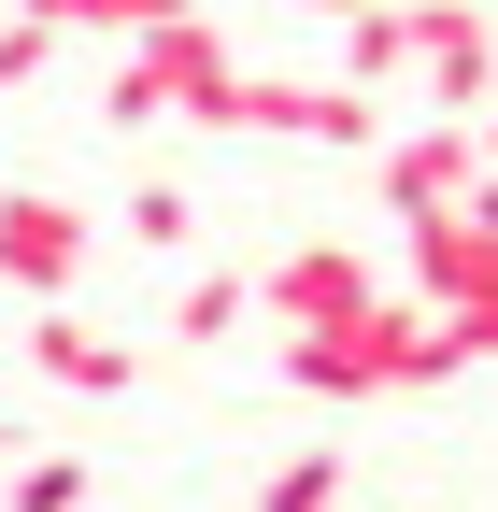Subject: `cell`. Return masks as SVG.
Wrapping results in <instances>:
<instances>
[{
	"label": "cell",
	"mask_w": 498,
	"mask_h": 512,
	"mask_svg": "<svg viewBox=\"0 0 498 512\" xmlns=\"http://www.w3.org/2000/svg\"><path fill=\"white\" fill-rule=\"evenodd\" d=\"M0 512H86V456H29Z\"/></svg>",
	"instance_id": "11"
},
{
	"label": "cell",
	"mask_w": 498,
	"mask_h": 512,
	"mask_svg": "<svg viewBox=\"0 0 498 512\" xmlns=\"http://www.w3.org/2000/svg\"><path fill=\"white\" fill-rule=\"evenodd\" d=\"M484 171H498V114H484Z\"/></svg>",
	"instance_id": "17"
},
{
	"label": "cell",
	"mask_w": 498,
	"mask_h": 512,
	"mask_svg": "<svg viewBox=\"0 0 498 512\" xmlns=\"http://www.w3.org/2000/svg\"><path fill=\"white\" fill-rule=\"evenodd\" d=\"M57 72V29L43 15H0V86H43Z\"/></svg>",
	"instance_id": "12"
},
{
	"label": "cell",
	"mask_w": 498,
	"mask_h": 512,
	"mask_svg": "<svg viewBox=\"0 0 498 512\" xmlns=\"http://www.w3.org/2000/svg\"><path fill=\"white\" fill-rule=\"evenodd\" d=\"M185 15H200V0H100L86 29H129V43H143V29H185Z\"/></svg>",
	"instance_id": "14"
},
{
	"label": "cell",
	"mask_w": 498,
	"mask_h": 512,
	"mask_svg": "<svg viewBox=\"0 0 498 512\" xmlns=\"http://www.w3.org/2000/svg\"><path fill=\"white\" fill-rule=\"evenodd\" d=\"M257 512H356V484H342V456H285L257 484Z\"/></svg>",
	"instance_id": "9"
},
{
	"label": "cell",
	"mask_w": 498,
	"mask_h": 512,
	"mask_svg": "<svg viewBox=\"0 0 498 512\" xmlns=\"http://www.w3.org/2000/svg\"><path fill=\"white\" fill-rule=\"evenodd\" d=\"M399 72H413V0H370V15L342 29V86L370 100V86H399Z\"/></svg>",
	"instance_id": "8"
},
{
	"label": "cell",
	"mask_w": 498,
	"mask_h": 512,
	"mask_svg": "<svg viewBox=\"0 0 498 512\" xmlns=\"http://www.w3.org/2000/svg\"><path fill=\"white\" fill-rule=\"evenodd\" d=\"M370 299H385V285H370V256H356V242H299L285 271H257V313H271L285 342H299V328H356Z\"/></svg>",
	"instance_id": "5"
},
{
	"label": "cell",
	"mask_w": 498,
	"mask_h": 512,
	"mask_svg": "<svg viewBox=\"0 0 498 512\" xmlns=\"http://www.w3.org/2000/svg\"><path fill=\"white\" fill-rule=\"evenodd\" d=\"M356 512H385V498H356Z\"/></svg>",
	"instance_id": "18"
},
{
	"label": "cell",
	"mask_w": 498,
	"mask_h": 512,
	"mask_svg": "<svg viewBox=\"0 0 498 512\" xmlns=\"http://www.w3.org/2000/svg\"><path fill=\"white\" fill-rule=\"evenodd\" d=\"M185 228H200V214H185V185H129V242H157V256H171Z\"/></svg>",
	"instance_id": "13"
},
{
	"label": "cell",
	"mask_w": 498,
	"mask_h": 512,
	"mask_svg": "<svg viewBox=\"0 0 498 512\" xmlns=\"http://www.w3.org/2000/svg\"><path fill=\"white\" fill-rule=\"evenodd\" d=\"M242 299H257L242 271H200V285L171 299V342H228V328H242Z\"/></svg>",
	"instance_id": "10"
},
{
	"label": "cell",
	"mask_w": 498,
	"mask_h": 512,
	"mask_svg": "<svg viewBox=\"0 0 498 512\" xmlns=\"http://www.w3.org/2000/svg\"><path fill=\"white\" fill-rule=\"evenodd\" d=\"M228 86H242L228 29H214V15H185V29H143L129 57H114L100 114H114V128H228Z\"/></svg>",
	"instance_id": "1"
},
{
	"label": "cell",
	"mask_w": 498,
	"mask_h": 512,
	"mask_svg": "<svg viewBox=\"0 0 498 512\" xmlns=\"http://www.w3.org/2000/svg\"><path fill=\"white\" fill-rule=\"evenodd\" d=\"M228 128H285V143H370V100L356 86H285V72H242Z\"/></svg>",
	"instance_id": "6"
},
{
	"label": "cell",
	"mask_w": 498,
	"mask_h": 512,
	"mask_svg": "<svg viewBox=\"0 0 498 512\" xmlns=\"http://www.w3.org/2000/svg\"><path fill=\"white\" fill-rule=\"evenodd\" d=\"M29 370L72 384V399H129V384H143V356L114 342V328H86V313H43V328H29Z\"/></svg>",
	"instance_id": "7"
},
{
	"label": "cell",
	"mask_w": 498,
	"mask_h": 512,
	"mask_svg": "<svg viewBox=\"0 0 498 512\" xmlns=\"http://www.w3.org/2000/svg\"><path fill=\"white\" fill-rule=\"evenodd\" d=\"M15 15H43V29H86V15H100V0H15Z\"/></svg>",
	"instance_id": "15"
},
{
	"label": "cell",
	"mask_w": 498,
	"mask_h": 512,
	"mask_svg": "<svg viewBox=\"0 0 498 512\" xmlns=\"http://www.w3.org/2000/svg\"><path fill=\"white\" fill-rule=\"evenodd\" d=\"M0 285L43 299V313L86 285V214L57 200V185H0Z\"/></svg>",
	"instance_id": "3"
},
{
	"label": "cell",
	"mask_w": 498,
	"mask_h": 512,
	"mask_svg": "<svg viewBox=\"0 0 498 512\" xmlns=\"http://www.w3.org/2000/svg\"><path fill=\"white\" fill-rule=\"evenodd\" d=\"M413 72H427V114H456V128L498 114V29H484V0H413Z\"/></svg>",
	"instance_id": "2"
},
{
	"label": "cell",
	"mask_w": 498,
	"mask_h": 512,
	"mask_svg": "<svg viewBox=\"0 0 498 512\" xmlns=\"http://www.w3.org/2000/svg\"><path fill=\"white\" fill-rule=\"evenodd\" d=\"M299 15H328V29H356V15H370V0H299Z\"/></svg>",
	"instance_id": "16"
},
{
	"label": "cell",
	"mask_w": 498,
	"mask_h": 512,
	"mask_svg": "<svg viewBox=\"0 0 498 512\" xmlns=\"http://www.w3.org/2000/svg\"><path fill=\"white\" fill-rule=\"evenodd\" d=\"M470 200H484V128L427 114L413 143H385V214H399V228H442V214H470Z\"/></svg>",
	"instance_id": "4"
}]
</instances>
